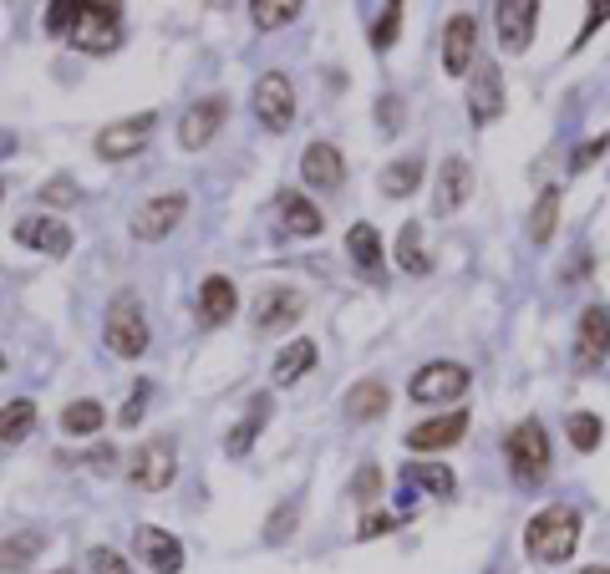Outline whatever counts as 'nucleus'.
I'll list each match as a JSON object with an SVG mask.
<instances>
[{"mask_svg":"<svg viewBox=\"0 0 610 574\" xmlns=\"http://www.w3.org/2000/svg\"><path fill=\"white\" fill-rule=\"evenodd\" d=\"M31 427H37V402L31 396H16V402L0 407V447H16L21 437H31Z\"/></svg>","mask_w":610,"mask_h":574,"instance_id":"obj_26","label":"nucleus"},{"mask_svg":"<svg viewBox=\"0 0 610 574\" xmlns=\"http://www.w3.org/2000/svg\"><path fill=\"white\" fill-rule=\"evenodd\" d=\"M468 193H473V168H468V158H443V168H438V189H432V214L438 219H453L458 209L468 204Z\"/></svg>","mask_w":610,"mask_h":574,"instance_id":"obj_12","label":"nucleus"},{"mask_svg":"<svg viewBox=\"0 0 610 574\" xmlns=\"http://www.w3.org/2000/svg\"><path fill=\"white\" fill-rule=\"evenodd\" d=\"M524 550L534 564H564L574 550H580V514H574L570 503L539 508L524 528Z\"/></svg>","mask_w":610,"mask_h":574,"instance_id":"obj_1","label":"nucleus"},{"mask_svg":"<svg viewBox=\"0 0 610 574\" xmlns=\"http://www.w3.org/2000/svg\"><path fill=\"white\" fill-rule=\"evenodd\" d=\"M290 524H296V503H286V508H280V514H276V524H270V538H276V544H280V538L290 534Z\"/></svg>","mask_w":610,"mask_h":574,"instance_id":"obj_47","label":"nucleus"},{"mask_svg":"<svg viewBox=\"0 0 610 574\" xmlns=\"http://www.w3.org/2000/svg\"><path fill=\"white\" fill-rule=\"evenodd\" d=\"M300 173H306L311 189H336L341 173H347V158H341V148H331V143H311L306 158H300Z\"/></svg>","mask_w":610,"mask_h":574,"instance_id":"obj_23","label":"nucleus"},{"mask_svg":"<svg viewBox=\"0 0 610 574\" xmlns=\"http://www.w3.org/2000/svg\"><path fill=\"white\" fill-rule=\"evenodd\" d=\"M300 311H306V295H300V290L270 285L260 300H254V331H260V335H276V331H286V325H296Z\"/></svg>","mask_w":610,"mask_h":574,"instance_id":"obj_13","label":"nucleus"},{"mask_svg":"<svg viewBox=\"0 0 610 574\" xmlns=\"http://www.w3.org/2000/svg\"><path fill=\"white\" fill-rule=\"evenodd\" d=\"M173 473H179V457H173V443H168V437L143 443L138 453H132V463H128V479L138 483V489H148V493L168 489V483H173Z\"/></svg>","mask_w":610,"mask_h":574,"instance_id":"obj_9","label":"nucleus"},{"mask_svg":"<svg viewBox=\"0 0 610 574\" xmlns=\"http://www.w3.org/2000/svg\"><path fill=\"white\" fill-rule=\"evenodd\" d=\"M387 407H392V392H387V382H377V376H361L347 392V402H341V412H347L351 422H377V417H387Z\"/></svg>","mask_w":610,"mask_h":574,"instance_id":"obj_21","label":"nucleus"},{"mask_svg":"<svg viewBox=\"0 0 610 574\" xmlns=\"http://www.w3.org/2000/svg\"><path fill=\"white\" fill-rule=\"evenodd\" d=\"M41 550H47V538H41L37 528H26V534H11V538H6V544H0V574L26 570V564L37 560Z\"/></svg>","mask_w":610,"mask_h":574,"instance_id":"obj_28","label":"nucleus"},{"mask_svg":"<svg viewBox=\"0 0 610 574\" xmlns=\"http://www.w3.org/2000/svg\"><path fill=\"white\" fill-rule=\"evenodd\" d=\"M377 118H382V128H387V132H397V122H402V102H397V97L377 102Z\"/></svg>","mask_w":610,"mask_h":574,"instance_id":"obj_46","label":"nucleus"},{"mask_svg":"<svg viewBox=\"0 0 610 574\" xmlns=\"http://www.w3.org/2000/svg\"><path fill=\"white\" fill-rule=\"evenodd\" d=\"M82 199V189H77L72 179H47L41 183V204H77Z\"/></svg>","mask_w":610,"mask_h":574,"instance_id":"obj_39","label":"nucleus"},{"mask_svg":"<svg viewBox=\"0 0 610 574\" xmlns=\"http://www.w3.org/2000/svg\"><path fill=\"white\" fill-rule=\"evenodd\" d=\"M600 437H606V427H600L596 412H570V443H574V453H596Z\"/></svg>","mask_w":610,"mask_h":574,"instance_id":"obj_35","label":"nucleus"},{"mask_svg":"<svg viewBox=\"0 0 610 574\" xmlns=\"http://www.w3.org/2000/svg\"><path fill=\"white\" fill-rule=\"evenodd\" d=\"M397 31H402V6H387V11L371 21V51H387L397 41Z\"/></svg>","mask_w":610,"mask_h":574,"instance_id":"obj_36","label":"nucleus"},{"mask_svg":"<svg viewBox=\"0 0 610 574\" xmlns=\"http://www.w3.org/2000/svg\"><path fill=\"white\" fill-rule=\"evenodd\" d=\"M499 112H503L499 67H493V61H479V67H473V82H468V118L479 122V128H489Z\"/></svg>","mask_w":610,"mask_h":574,"instance_id":"obj_16","label":"nucleus"},{"mask_svg":"<svg viewBox=\"0 0 610 574\" xmlns=\"http://www.w3.org/2000/svg\"><path fill=\"white\" fill-rule=\"evenodd\" d=\"M270 422V396H254L250 407H244V417L234 422V432L224 437V453L229 457H244L254 447V437H260V427Z\"/></svg>","mask_w":610,"mask_h":574,"instance_id":"obj_25","label":"nucleus"},{"mask_svg":"<svg viewBox=\"0 0 610 574\" xmlns=\"http://www.w3.org/2000/svg\"><path fill=\"white\" fill-rule=\"evenodd\" d=\"M351 499H357V503H377V499H382V467H377V463L361 467L357 483H351Z\"/></svg>","mask_w":610,"mask_h":574,"instance_id":"obj_38","label":"nucleus"},{"mask_svg":"<svg viewBox=\"0 0 610 574\" xmlns=\"http://www.w3.org/2000/svg\"><path fill=\"white\" fill-rule=\"evenodd\" d=\"M77 16H82V0H57V6H47V31L51 37H72Z\"/></svg>","mask_w":610,"mask_h":574,"instance_id":"obj_37","label":"nucleus"},{"mask_svg":"<svg viewBox=\"0 0 610 574\" xmlns=\"http://www.w3.org/2000/svg\"><path fill=\"white\" fill-rule=\"evenodd\" d=\"M468 382H473V376H468V366H458V361H428V366L418 371V376H412V386H407V392H412V402H458V396L468 392Z\"/></svg>","mask_w":610,"mask_h":574,"instance_id":"obj_7","label":"nucleus"},{"mask_svg":"<svg viewBox=\"0 0 610 574\" xmlns=\"http://www.w3.org/2000/svg\"><path fill=\"white\" fill-rule=\"evenodd\" d=\"M610 356V311L606 305H586L580 311V325H574V371L590 376L600 371Z\"/></svg>","mask_w":610,"mask_h":574,"instance_id":"obj_5","label":"nucleus"},{"mask_svg":"<svg viewBox=\"0 0 610 574\" xmlns=\"http://www.w3.org/2000/svg\"><path fill=\"white\" fill-rule=\"evenodd\" d=\"M463 432H468V412H443V417H428L407 432V447L412 453H443V447L463 443Z\"/></svg>","mask_w":610,"mask_h":574,"instance_id":"obj_17","label":"nucleus"},{"mask_svg":"<svg viewBox=\"0 0 610 574\" xmlns=\"http://www.w3.org/2000/svg\"><path fill=\"white\" fill-rule=\"evenodd\" d=\"M560 229V189H544L534 199V214H529V240L550 244V234Z\"/></svg>","mask_w":610,"mask_h":574,"instance_id":"obj_31","label":"nucleus"},{"mask_svg":"<svg viewBox=\"0 0 610 574\" xmlns=\"http://www.w3.org/2000/svg\"><path fill=\"white\" fill-rule=\"evenodd\" d=\"M138 554L148 560V570H153V574H179L183 570V544L168 534V528H158V524L138 528Z\"/></svg>","mask_w":610,"mask_h":574,"instance_id":"obj_19","label":"nucleus"},{"mask_svg":"<svg viewBox=\"0 0 610 574\" xmlns=\"http://www.w3.org/2000/svg\"><path fill=\"white\" fill-rule=\"evenodd\" d=\"M0 371H6V356H0Z\"/></svg>","mask_w":610,"mask_h":574,"instance_id":"obj_49","label":"nucleus"},{"mask_svg":"<svg viewBox=\"0 0 610 574\" xmlns=\"http://www.w3.org/2000/svg\"><path fill=\"white\" fill-rule=\"evenodd\" d=\"M503 457H509V473H514L519 483H544L550 479V463H554V453H550V432H544V422H534V417H524L509 437H503Z\"/></svg>","mask_w":610,"mask_h":574,"instance_id":"obj_2","label":"nucleus"},{"mask_svg":"<svg viewBox=\"0 0 610 574\" xmlns=\"http://www.w3.org/2000/svg\"><path fill=\"white\" fill-rule=\"evenodd\" d=\"M407 483H422V489L438 493V499H453V489H458V479L443 463H407Z\"/></svg>","mask_w":610,"mask_h":574,"instance_id":"obj_33","label":"nucleus"},{"mask_svg":"<svg viewBox=\"0 0 610 574\" xmlns=\"http://www.w3.org/2000/svg\"><path fill=\"white\" fill-rule=\"evenodd\" d=\"M580 574H610V570H606V564H596V570H580Z\"/></svg>","mask_w":610,"mask_h":574,"instance_id":"obj_48","label":"nucleus"},{"mask_svg":"<svg viewBox=\"0 0 610 574\" xmlns=\"http://www.w3.org/2000/svg\"><path fill=\"white\" fill-rule=\"evenodd\" d=\"M87 574H128V560L118 550H92L87 554Z\"/></svg>","mask_w":610,"mask_h":574,"instance_id":"obj_40","label":"nucleus"},{"mask_svg":"<svg viewBox=\"0 0 610 574\" xmlns=\"http://www.w3.org/2000/svg\"><path fill=\"white\" fill-rule=\"evenodd\" d=\"M347 254H351V264H357V270H377V264H382V240H377V229L371 224H351L347 229Z\"/></svg>","mask_w":610,"mask_h":574,"instance_id":"obj_29","label":"nucleus"},{"mask_svg":"<svg viewBox=\"0 0 610 574\" xmlns=\"http://www.w3.org/2000/svg\"><path fill=\"white\" fill-rule=\"evenodd\" d=\"M250 11H254V26H260V31H276V26L296 21L306 6H300V0H254Z\"/></svg>","mask_w":610,"mask_h":574,"instance_id":"obj_34","label":"nucleus"},{"mask_svg":"<svg viewBox=\"0 0 610 574\" xmlns=\"http://www.w3.org/2000/svg\"><path fill=\"white\" fill-rule=\"evenodd\" d=\"M82 457H87V467H92V473H112V467H118V453H112L108 443L92 447V453H82Z\"/></svg>","mask_w":610,"mask_h":574,"instance_id":"obj_45","label":"nucleus"},{"mask_svg":"<svg viewBox=\"0 0 610 574\" xmlns=\"http://www.w3.org/2000/svg\"><path fill=\"white\" fill-rule=\"evenodd\" d=\"M606 148H610V138H590V143H580V148H574V158H570V168H574V173H580V168H590L600 153H606Z\"/></svg>","mask_w":610,"mask_h":574,"instance_id":"obj_43","label":"nucleus"},{"mask_svg":"<svg viewBox=\"0 0 610 574\" xmlns=\"http://www.w3.org/2000/svg\"><path fill=\"white\" fill-rule=\"evenodd\" d=\"M402 524L397 514H387V508H371L367 518H361V528H357V538H377V534H392V528Z\"/></svg>","mask_w":610,"mask_h":574,"instance_id":"obj_41","label":"nucleus"},{"mask_svg":"<svg viewBox=\"0 0 610 574\" xmlns=\"http://www.w3.org/2000/svg\"><path fill=\"white\" fill-rule=\"evenodd\" d=\"M16 244H26V250H37V254H51V260H61V254H72V229L61 224V219L51 214H31L16 224Z\"/></svg>","mask_w":610,"mask_h":574,"instance_id":"obj_14","label":"nucleus"},{"mask_svg":"<svg viewBox=\"0 0 610 574\" xmlns=\"http://www.w3.org/2000/svg\"><path fill=\"white\" fill-rule=\"evenodd\" d=\"M276 214H280V229H286V234H296V240H316V234L326 229L321 209H316L306 193H296V189H286L276 199Z\"/></svg>","mask_w":610,"mask_h":574,"instance_id":"obj_20","label":"nucleus"},{"mask_svg":"<svg viewBox=\"0 0 610 574\" xmlns=\"http://www.w3.org/2000/svg\"><path fill=\"white\" fill-rule=\"evenodd\" d=\"M183 214H189V199H183V193H158V199H148V204L132 214V240H143V244L168 240V234L183 224Z\"/></svg>","mask_w":610,"mask_h":574,"instance_id":"obj_8","label":"nucleus"},{"mask_svg":"<svg viewBox=\"0 0 610 574\" xmlns=\"http://www.w3.org/2000/svg\"><path fill=\"white\" fill-rule=\"evenodd\" d=\"M473 51H479V21L463 11V16H453V21L443 26V72L463 77L468 61H473Z\"/></svg>","mask_w":610,"mask_h":574,"instance_id":"obj_18","label":"nucleus"},{"mask_svg":"<svg viewBox=\"0 0 610 574\" xmlns=\"http://www.w3.org/2000/svg\"><path fill=\"white\" fill-rule=\"evenodd\" d=\"M72 47L87 57H112L122 47V6H92L82 0V16L72 26Z\"/></svg>","mask_w":610,"mask_h":574,"instance_id":"obj_4","label":"nucleus"},{"mask_svg":"<svg viewBox=\"0 0 610 574\" xmlns=\"http://www.w3.org/2000/svg\"><path fill=\"white\" fill-rule=\"evenodd\" d=\"M606 16H610V0H596V6H590V16H586V26H580V41H574V51L590 41V31H600V26H606Z\"/></svg>","mask_w":610,"mask_h":574,"instance_id":"obj_44","label":"nucleus"},{"mask_svg":"<svg viewBox=\"0 0 610 574\" xmlns=\"http://www.w3.org/2000/svg\"><path fill=\"white\" fill-rule=\"evenodd\" d=\"M234 311H240L234 280H229V275H209V280H203V285H199V321L203 325H224Z\"/></svg>","mask_w":610,"mask_h":574,"instance_id":"obj_22","label":"nucleus"},{"mask_svg":"<svg viewBox=\"0 0 610 574\" xmlns=\"http://www.w3.org/2000/svg\"><path fill=\"white\" fill-rule=\"evenodd\" d=\"M254 118L264 122V132H290V122H296V92H290L286 72H264L254 82Z\"/></svg>","mask_w":610,"mask_h":574,"instance_id":"obj_6","label":"nucleus"},{"mask_svg":"<svg viewBox=\"0 0 610 574\" xmlns=\"http://www.w3.org/2000/svg\"><path fill=\"white\" fill-rule=\"evenodd\" d=\"M397 264H402L407 275H428V254H422V224L418 219H407L402 234H397Z\"/></svg>","mask_w":610,"mask_h":574,"instance_id":"obj_30","label":"nucleus"},{"mask_svg":"<svg viewBox=\"0 0 610 574\" xmlns=\"http://www.w3.org/2000/svg\"><path fill=\"white\" fill-rule=\"evenodd\" d=\"M102 402H92V396H82V402H72V407L61 412V432H77V437H87V432H102Z\"/></svg>","mask_w":610,"mask_h":574,"instance_id":"obj_32","label":"nucleus"},{"mask_svg":"<svg viewBox=\"0 0 610 574\" xmlns=\"http://www.w3.org/2000/svg\"><path fill=\"white\" fill-rule=\"evenodd\" d=\"M153 112H138V118H122V122H112V128H102L97 132V153L108 158V163H118V158H132L138 148L148 143V132H153Z\"/></svg>","mask_w":610,"mask_h":574,"instance_id":"obj_15","label":"nucleus"},{"mask_svg":"<svg viewBox=\"0 0 610 574\" xmlns=\"http://www.w3.org/2000/svg\"><path fill=\"white\" fill-rule=\"evenodd\" d=\"M148 396H153V386H148V382H138V386H132L128 407L118 412V422H122V427H138V417H143V407H148Z\"/></svg>","mask_w":610,"mask_h":574,"instance_id":"obj_42","label":"nucleus"},{"mask_svg":"<svg viewBox=\"0 0 610 574\" xmlns=\"http://www.w3.org/2000/svg\"><path fill=\"white\" fill-rule=\"evenodd\" d=\"M316 356H321V351H316V341H311V335H300V341H290V346L276 356V366H270V376H276L280 386H296L300 376H306V371L316 366Z\"/></svg>","mask_w":610,"mask_h":574,"instance_id":"obj_24","label":"nucleus"},{"mask_svg":"<svg viewBox=\"0 0 610 574\" xmlns=\"http://www.w3.org/2000/svg\"><path fill=\"white\" fill-rule=\"evenodd\" d=\"M534 21H539V0H503L493 6V26H499V47L509 57H524L534 41Z\"/></svg>","mask_w":610,"mask_h":574,"instance_id":"obj_10","label":"nucleus"},{"mask_svg":"<svg viewBox=\"0 0 610 574\" xmlns=\"http://www.w3.org/2000/svg\"><path fill=\"white\" fill-rule=\"evenodd\" d=\"M418 189H422V158H397V163H387V173H382L387 199H412Z\"/></svg>","mask_w":610,"mask_h":574,"instance_id":"obj_27","label":"nucleus"},{"mask_svg":"<svg viewBox=\"0 0 610 574\" xmlns=\"http://www.w3.org/2000/svg\"><path fill=\"white\" fill-rule=\"evenodd\" d=\"M224 118H229L224 97H203V102H193V108L183 112V122H179V148H189V153L209 148L214 143V132L224 128Z\"/></svg>","mask_w":610,"mask_h":574,"instance_id":"obj_11","label":"nucleus"},{"mask_svg":"<svg viewBox=\"0 0 610 574\" xmlns=\"http://www.w3.org/2000/svg\"><path fill=\"white\" fill-rule=\"evenodd\" d=\"M102 341H108V351L122 361H138L148 351V315H143V300L132 295V290L112 295L108 321H102Z\"/></svg>","mask_w":610,"mask_h":574,"instance_id":"obj_3","label":"nucleus"}]
</instances>
